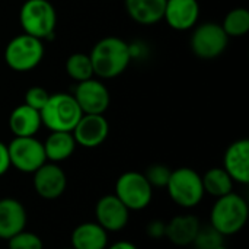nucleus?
I'll list each match as a JSON object with an SVG mask.
<instances>
[{"instance_id": "nucleus-14", "label": "nucleus", "mask_w": 249, "mask_h": 249, "mask_svg": "<svg viewBox=\"0 0 249 249\" xmlns=\"http://www.w3.org/2000/svg\"><path fill=\"white\" fill-rule=\"evenodd\" d=\"M200 18L198 0H166L163 19L175 31L194 28Z\"/></svg>"}, {"instance_id": "nucleus-15", "label": "nucleus", "mask_w": 249, "mask_h": 249, "mask_svg": "<svg viewBox=\"0 0 249 249\" xmlns=\"http://www.w3.org/2000/svg\"><path fill=\"white\" fill-rule=\"evenodd\" d=\"M223 169L233 182L249 184V140L241 139L229 144L223 156Z\"/></svg>"}, {"instance_id": "nucleus-33", "label": "nucleus", "mask_w": 249, "mask_h": 249, "mask_svg": "<svg viewBox=\"0 0 249 249\" xmlns=\"http://www.w3.org/2000/svg\"><path fill=\"white\" fill-rule=\"evenodd\" d=\"M64 249H73V248H64Z\"/></svg>"}, {"instance_id": "nucleus-5", "label": "nucleus", "mask_w": 249, "mask_h": 249, "mask_svg": "<svg viewBox=\"0 0 249 249\" xmlns=\"http://www.w3.org/2000/svg\"><path fill=\"white\" fill-rule=\"evenodd\" d=\"M166 188L171 200L182 209L197 207L206 196L201 175L196 169L187 166L171 172Z\"/></svg>"}, {"instance_id": "nucleus-17", "label": "nucleus", "mask_w": 249, "mask_h": 249, "mask_svg": "<svg viewBox=\"0 0 249 249\" xmlns=\"http://www.w3.org/2000/svg\"><path fill=\"white\" fill-rule=\"evenodd\" d=\"M200 226L201 223L198 217L193 214H179L166 223L165 238L177 247H188L193 245Z\"/></svg>"}, {"instance_id": "nucleus-13", "label": "nucleus", "mask_w": 249, "mask_h": 249, "mask_svg": "<svg viewBox=\"0 0 249 249\" xmlns=\"http://www.w3.org/2000/svg\"><path fill=\"white\" fill-rule=\"evenodd\" d=\"M96 223L108 233L123 231L130 219V210L115 197V194L104 196L95 206Z\"/></svg>"}, {"instance_id": "nucleus-10", "label": "nucleus", "mask_w": 249, "mask_h": 249, "mask_svg": "<svg viewBox=\"0 0 249 249\" xmlns=\"http://www.w3.org/2000/svg\"><path fill=\"white\" fill-rule=\"evenodd\" d=\"M71 95L83 114H105L111 104V95L105 83L93 77L79 82Z\"/></svg>"}, {"instance_id": "nucleus-6", "label": "nucleus", "mask_w": 249, "mask_h": 249, "mask_svg": "<svg viewBox=\"0 0 249 249\" xmlns=\"http://www.w3.org/2000/svg\"><path fill=\"white\" fill-rule=\"evenodd\" d=\"M44 42L28 34L12 38L4 48V61L9 69L18 73L34 70L44 58Z\"/></svg>"}, {"instance_id": "nucleus-11", "label": "nucleus", "mask_w": 249, "mask_h": 249, "mask_svg": "<svg viewBox=\"0 0 249 249\" xmlns=\"http://www.w3.org/2000/svg\"><path fill=\"white\" fill-rule=\"evenodd\" d=\"M71 134L77 146L95 149L107 140L109 134V123L104 114H83Z\"/></svg>"}, {"instance_id": "nucleus-1", "label": "nucleus", "mask_w": 249, "mask_h": 249, "mask_svg": "<svg viewBox=\"0 0 249 249\" xmlns=\"http://www.w3.org/2000/svg\"><path fill=\"white\" fill-rule=\"evenodd\" d=\"M93 74L99 79H114L123 74L130 61L133 53L130 44L118 36H105L99 39L89 53Z\"/></svg>"}, {"instance_id": "nucleus-22", "label": "nucleus", "mask_w": 249, "mask_h": 249, "mask_svg": "<svg viewBox=\"0 0 249 249\" xmlns=\"http://www.w3.org/2000/svg\"><path fill=\"white\" fill-rule=\"evenodd\" d=\"M201 181H203L204 193L216 198H220L233 191V181L223 168L209 169L201 177Z\"/></svg>"}, {"instance_id": "nucleus-23", "label": "nucleus", "mask_w": 249, "mask_h": 249, "mask_svg": "<svg viewBox=\"0 0 249 249\" xmlns=\"http://www.w3.org/2000/svg\"><path fill=\"white\" fill-rule=\"evenodd\" d=\"M229 38H238L247 35L249 31V10L247 7L232 9L220 23Z\"/></svg>"}, {"instance_id": "nucleus-7", "label": "nucleus", "mask_w": 249, "mask_h": 249, "mask_svg": "<svg viewBox=\"0 0 249 249\" xmlns=\"http://www.w3.org/2000/svg\"><path fill=\"white\" fill-rule=\"evenodd\" d=\"M115 197L130 210H144L153 198V188L146 179L144 174L128 171L118 177L115 182Z\"/></svg>"}, {"instance_id": "nucleus-31", "label": "nucleus", "mask_w": 249, "mask_h": 249, "mask_svg": "<svg viewBox=\"0 0 249 249\" xmlns=\"http://www.w3.org/2000/svg\"><path fill=\"white\" fill-rule=\"evenodd\" d=\"M107 249H139L133 242L128 241H118L115 244H112L111 247H107Z\"/></svg>"}, {"instance_id": "nucleus-29", "label": "nucleus", "mask_w": 249, "mask_h": 249, "mask_svg": "<svg viewBox=\"0 0 249 249\" xmlns=\"http://www.w3.org/2000/svg\"><path fill=\"white\" fill-rule=\"evenodd\" d=\"M146 233L150 239H155V241L163 239L166 233V223L162 220H152L146 226Z\"/></svg>"}, {"instance_id": "nucleus-2", "label": "nucleus", "mask_w": 249, "mask_h": 249, "mask_svg": "<svg viewBox=\"0 0 249 249\" xmlns=\"http://www.w3.org/2000/svg\"><path fill=\"white\" fill-rule=\"evenodd\" d=\"M248 203L236 194L229 193L214 203L210 212V225L219 231L225 238L241 232L248 222Z\"/></svg>"}, {"instance_id": "nucleus-20", "label": "nucleus", "mask_w": 249, "mask_h": 249, "mask_svg": "<svg viewBox=\"0 0 249 249\" xmlns=\"http://www.w3.org/2000/svg\"><path fill=\"white\" fill-rule=\"evenodd\" d=\"M166 0H125L128 16L140 25H155L163 19Z\"/></svg>"}, {"instance_id": "nucleus-28", "label": "nucleus", "mask_w": 249, "mask_h": 249, "mask_svg": "<svg viewBox=\"0 0 249 249\" xmlns=\"http://www.w3.org/2000/svg\"><path fill=\"white\" fill-rule=\"evenodd\" d=\"M50 92L41 86H32L25 92V102L28 107L41 111L44 108V105L47 104V101L50 99Z\"/></svg>"}, {"instance_id": "nucleus-4", "label": "nucleus", "mask_w": 249, "mask_h": 249, "mask_svg": "<svg viewBox=\"0 0 249 249\" xmlns=\"http://www.w3.org/2000/svg\"><path fill=\"white\" fill-rule=\"evenodd\" d=\"M23 34L41 41L53 38L57 26V12L50 0H25L19 10Z\"/></svg>"}, {"instance_id": "nucleus-9", "label": "nucleus", "mask_w": 249, "mask_h": 249, "mask_svg": "<svg viewBox=\"0 0 249 249\" xmlns=\"http://www.w3.org/2000/svg\"><path fill=\"white\" fill-rule=\"evenodd\" d=\"M10 166L22 174H34L47 162L44 144L34 137H15L9 144Z\"/></svg>"}, {"instance_id": "nucleus-16", "label": "nucleus", "mask_w": 249, "mask_h": 249, "mask_svg": "<svg viewBox=\"0 0 249 249\" xmlns=\"http://www.w3.org/2000/svg\"><path fill=\"white\" fill-rule=\"evenodd\" d=\"M26 223L28 213L19 200L10 197L0 200V239L7 241L25 231Z\"/></svg>"}, {"instance_id": "nucleus-18", "label": "nucleus", "mask_w": 249, "mask_h": 249, "mask_svg": "<svg viewBox=\"0 0 249 249\" xmlns=\"http://www.w3.org/2000/svg\"><path fill=\"white\" fill-rule=\"evenodd\" d=\"M42 127L39 111L22 104L9 115V128L15 137H34Z\"/></svg>"}, {"instance_id": "nucleus-25", "label": "nucleus", "mask_w": 249, "mask_h": 249, "mask_svg": "<svg viewBox=\"0 0 249 249\" xmlns=\"http://www.w3.org/2000/svg\"><path fill=\"white\" fill-rule=\"evenodd\" d=\"M223 244H225V236L219 231H216L210 223L200 226L198 233L193 242L196 249H216Z\"/></svg>"}, {"instance_id": "nucleus-32", "label": "nucleus", "mask_w": 249, "mask_h": 249, "mask_svg": "<svg viewBox=\"0 0 249 249\" xmlns=\"http://www.w3.org/2000/svg\"><path fill=\"white\" fill-rule=\"evenodd\" d=\"M216 249H229V248H228V247H226V245L223 244V245H220V247H217V248H216Z\"/></svg>"}, {"instance_id": "nucleus-8", "label": "nucleus", "mask_w": 249, "mask_h": 249, "mask_svg": "<svg viewBox=\"0 0 249 249\" xmlns=\"http://www.w3.org/2000/svg\"><path fill=\"white\" fill-rule=\"evenodd\" d=\"M229 44V36L223 31L220 23L204 22L198 26H194L191 35V50L193 53L203 60H213L220 57Z\"/></svg>"}, {"instance_id": "nucleus-12", "label": "nucleus", "mask_w": 249, "mask_h": 249, "mask_svg": "<svg viewBox=\"0 0 249 249\" xmlns=\"http://www.w3.org/2000/svg\"><path fill=\"white\" fill-rule=\"evenodd\" d=\"M34 190L44 200H55L61 197L67 187V177L58 163L45 162L34 174Z\"/></svg>"}, {"instance_id": "nucleus-19", "label": "nucleus", "mask_w": 249, "mask_h": 249, "mask_svg": "<svg viewBox=\"0 0 249 249\" xmlns=\"http://www.w3.org/2000/svg\"><path fill=\"white\" fill-rule=\"evenodd\" d=\"M70 242L73 249H107L108 232L96 222H85L73 229Z\"/></svg>"}, {"instance_id": "nucleus-3", "label": "nucleus", "mask_w": 249, "mask_h": 249, "mask_svg": "<svg viewBox=\"0 0 249 249\" xmlns=\"http://www.w3.org/2000/svg\"><path fill=\"white\" fill-rule=\"evenodd\" d=\"M42 125L50 131H73L83 115L71 93H51L50 99L39 111Z\"/></svg>"}, {"instance_id": "nucleus-30", "label": "nucleus", "mask_w": 249, "mask_h": 249, "mask_svg": "<svg viewBox=\"0 0 249 249\" xmlns=\"http://www.w3.org/2000/svg\"><path fill=\"white\" fill-rule=\"evenodd\" d=\"M10 168V158H9V150L7 144L0 142V177H3Z\"/></svg>"}, {"instance_id": "nucleus-24", "label": "nucleus", "mask_w": 249, "mask_h": 249, "mask_svg": "<svg viewBox=\"0 0 249 249\" xmlns=\"http://www.w3.org/2000/svg\"><path fill=\"white\" fill-rule=\"evenodd\" d=\"M66 71L69 77L77 83L92 79L95 76L90 57L89 54H85V53H74L69 55L66 60Z\"/></svg>"}, {"instance_id": "nucleus-27", "label": "nucleus", "mask_w": 249, "mask_h": 249, "mask_svg": "<svg viewBox=\"0 0 249 249\" xmlns=\"http://www.w3.org/2000/svg\"><path fill=\"white\" fill-rule=\"evenodd\" d=\"M171 172H172V169L168 168L166 165L155 163L146 169L144 177L149 181V184L152 185V188H166Z\"/></svg>"}, {"instance_id": "nucleus-26", "label": "nucleus", "mask_w": 249, "mask_h": 249, "mask_svg": "<svg viewBox=\"0 0 249 249\" xmlns=\"http://www.w3.org/2000/svg\"><path fill=\"white\" fill-rule=\"evenodd\" d=\"M7 249H44V244L36 233L22 231L7 239Z\"/></svg>"}, {"instance_id": "nucleus-21", "label": "nucleus", "mask_w": 249, "mask_h": 249, "mask_svg": "<svg viewBox=\"0 0 249 249\" xmlns=\"http://www.w3.org/2000/svg\"><path fill=\"white\" fill-rule=\"evenodd\" d=\"M42 144L47 160L53 163L67 160L74 153L77 146L70 131H51Z\"/></svg>"}]
</instances>
